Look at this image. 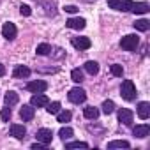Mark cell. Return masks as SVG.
I'll return each instance as SVG.
<instances>
[{
	"label": "cell",
	"instance_id": "obj_1",
	"mask_svg": "<svg viewBox=\"0 0 150 150\" xmlns=\"http://www.w3.org/2000/svg\"><path fill=\"white\" fill-rule=\"evenodd\" d=\"M120 96L125 99V101H134L136 99V87L131 80H125L120 87Z\"/></svg>",
	"mask_w": 150,
	"mask_h": 150
},
{
	"label": "cell",
	"instance_id": "obj_2",
	"mask_svg": "<svg viewBox=\"0 0 150 150\" xmlns=\"http://www.w3.org/2000/svg\"><path fill=\"white\" fill-rule=\"evenodd\" d=\"M138 44H139V37L134 35V34L125 35V37H122V41H120V46H122V50H125V51H136Z\"/></svg>",
	"mask_w": 150,
	"mask_h": 150
},
{
	"label": "cell",
	"instance_id": "obj_3",
	"mask_svg": "<svg viewBox=\"0 0 150 150\" xmlns=\"http://www.w3.org/2000/svg\"><path fill=\"white\" fill-rule=\"evenodd\" d=\"M67 97H69V101H71V103L80 104V103H85V99H87V92H85L83 88L76 87V88H71V90H69Z\"/></svg>",
	"mask_w": 150,
	"mask_h": 150
},
{
	"label": "cell",
	"instance_id": "obj_4",
	"mask_svg": "<svg viewBox=\"0 0 150 150\" xmlns=\"http://www.w3.org/2000/svg\"><path fill=\"white\" fill-rule=\"evenodd\" d=\"M108 6L115 11H131L132 2L131 0H108Z\"/></svg>",
	"mask_w": 150,
	"mask_h": 150
},
{
	"label": "cell",
	"instance_id": "obj_5",
	"mask_svg": "<svg viewBox=\"0 0 150 150\" xmlns=\"http://www.w3.org/2000/svg\"><path fill=\"white\" fill-rule=\"evenodd\" d=\"M71 44L76 48V50H88L92 46V42H90L88 37H72L71 39Z\"/></svg>",
	"mask_w": 150,
	"mask_h": 150
},
{
	"label": "cell",
	"instance_id": "obj_6",
	"mask_svg": "<svg viewBox=\"0 0 150 150\" xmlns=\"http://www.w3.org/2000/svg\"><path fill=\"white\" fill-rule=\"evenodd\" d=\"M27 88H28L30 92H34V94H41V92H46L48 83L42 81V80H35V81H30V83L27 85Z\"/></svg>",
	"mask_w": 150,
	"mask_h": 150
},
{
	"label": "cell",
	"instance_id": "obj_7",
	"mask_svg": "<svg viewBox=\"0 0 150 150\" xmlns=\"http://www.w3.org/2000/svg\"><path fill=\"white\" fill-rule=\"evenodd\" d=\"M35 138H37V141H41L44 145H50L51 139H53V132H51V129H39L35 132Z\"/></svg>",
	"mask_w": 150,
	"mask_h": 150
},
{
	"label": "cell",
	"instance_id": "obj_8",
	"mask_svg": "<svg viewBox=\"0 0 150 150\" xmlns=\"http://www.w3.org/2000/svg\"><path fill=\"white\" fill-rule=\"evenodd\" d=\"M34 115H35V110H34V106L30 104H23V108L20 110V117L23 118V122H30L32 118H34Z\"/></svg>",
	"mask_w": 150,
	"mask_h": 150
},
{
	"label": "cell",
	"instance_id": "obj_9",
	"mask_svg": "<svg viewBox=\"0 0 150 150\" xmlns=\"http://www.w3.org/2000/svg\"><path fill=\"white\" fill-rule=\"evenodd\" d=\"M118 122H122L124 125H131L132 124V111L127 108L118 110Z\"/></svg>",
	"mask_w": 150,
	"mask_h": 150
},
{
	"label": "cell",
	"instance_id": "obj_10",
	"mask_svg": "<svg viewBox=\"0 0 150 150\" xmlns=\"http://www.w3.org/2000/svg\"><path fill=\"white\" fill-rule=\"evenodd\" d=\"M69 28H72V30H83L85 27H87V21L83 20V18H71V20H67V23H65Z\"/></svg>",
	"mask_w": 150,
	"mask_h": 150
},
{
	"label": "cell",
	"instance_id": "obj_11",
	"mask_svg": "<svg viewBox=\"0 0 150 150\" xmlns=\"http://www.w3.org/2000/svg\"><path fill=\"white\" fill-rule=\"evenodd\" d=\"M2 35H4L7 41H13V39L16 37V27H14V23H4V27H2Z\"/></svg>",
	"mask_w": 150,
	"mask_h": 150
},
{
	"label": "cell",
	"instance_id": "obj_12",
	"mask_svg": "<svg viewBox=\"0 0 150 150\" xmlns=\"http://www.w3.org/2000/svg\"><path fill=\"white\" fill-rule=\"evenodd\" d=\"M50 101H48V97L41 92V94H35V96H32V99H30V104L32 106H35V108H44L46 104H48Z\"/></svg>",
	"mask_w": 150,
	"mask_h": 150
},
{
	"label": "cell",
	"instance_id": "obj_13",
	"mask_svg": "<svg viewBox=\"0 0 150 150\" xmlns=\"http://www.w3.org/2000/svg\"><path fill=\"white\" fill-rule=\"evenodd\" d=\"M148 11H150V6L146 2H132L131 13H134V14H146Z\"/></svg>",
	"mask_w": 150,
	"mask_h": 150
},
{
	"label": "cell",
	"instance_id": "obj_14",
	"mask_svg": "<svg viewBox=\"0 0 150 150\" xmlns=\"http://www.w3.org/2000/svg\"><path fill=\"white\" fill-rule=\"evenodd\" d=\"M37 2L41 4V7L44 9L46 14H50V16H55L57 14V9H55V2H53V0H37Z\"/></svg>",
	"mask_w": 150,
	"mask_h": 150
},
{
	"label": "cell",
	"instance_id": "obj_15",
	"mask_svg": "<svg viewBox=\"0 0 150 150\" xmlns=\"http://www.w3.org/2000/svg\"><path fill=\"white\" fill-rule=\"evenodd\" d=\"M132 134H134L136 138H146V136L150 134V125H148V124L136 125V127L132 129Z\"/></svg>",
	"mask_w": 150,
	"mask_h": 150
},
{
	"label": "cell",
	"instance_id": "obj_16",
	"mask_svg": "<svg viewBox=\"0 0 150 150\" xmlns=\"http://www.w3.org/2000/svg\"><path fill=\"white\" fill-rule=\"evenodd\" d=\"M138 117H139L141 120H146V118L150 117V104H148L146 101H143V103L138 104Z\"/></svg>",
	"mask_w": 150,
	"mask_h": 150
},
{
	"label": "cell",
	"instance_id": "obj_17",
	"mask_svg": "<svg viewBox=\"0 0 150 150\" xmlns=\"http://www.w3.org/2000/svg\"><path fill=\"white\" fill-rule=\"evenodd\" d=\"M25 134H27V129L23 125H20V124H13L11 125V136H14L16 139H23Z\"/></svg>",
	"mask_w": 150,
	"mask_h": 150
},
{
	"label": "cell",
	"instance_id": "obj_18",
	"mask_svg": "<svg viewBox=\"0 0 150 150\" xmlns=\"http://www.w3.org/2000/svg\"><path fill=\"white\" fill-rule=\"evenodd\" d=\"M13 76L14 78H28L30 76V69L25 67V65H16L14 71H13Z\"/></svg>",
	"mask_w": 150,
	"mask_h": 150
},
{
	"label": "cell",
	"instance_id": "obj_19",
	"mask_svg": "<svg viewBox=\"0 0 150 150\" xmlns=\"http://www.w3.org/2000/svg\"><path fill=\"white\" fill-rule=\"evenodd\" d=\"M4 101H6V104H7V106H14V104L20 101V97H18V94H16V92L9 90V92L4 96Z\"/></svg>",
	"mask_w": 150,
	"mask_h": 150
},
{
	"label": "cell",
	"instance_id": "obj_20",
	"mask_svg": "<svg viewBox=\"0 0 150 150\" xmlns=\"http://www.w3.org/2000/svg\"><path fill=\"white\" fill-rule=\"evenodd\" d=\"M85 71L90 74V76H96V74L99 72V64L94 62V60H88V62L85 64Z\"/></svg>",
	"mask_w": 150,
	"mask_h": 150
},
{
	"label": "cell",
	"instance_id": "obj_21",
	"mask_svg": "<svg viewBox=\"0 0 150 150\" xmlns=\"http://www.w3.org/2000/svg\"><path fill=\"white\" fill-rule=\"evenodd\" d=\"M83 115H85V118H88V120H96V118L99 117V110L94 108V106H87L85 111H83Z\"/></svg>",
	"mask_w": 150,
	"mask_h": 150
},
{
	"label": "cell",
	"instance_id": "obj_22",
	"mask_svg": "<svg viewBox=\"0 0 150 150\" xmlns=\"http://www.w3.org/2000/svg\"><path fill=\"white\" fill-rule=\"evenodd\" d=\"M108 148H110V150H113V148H129V141H125V139H117V141L108 143Z\"/></svg>",
	"mask_w": 150,
	"mask_h": 150
},
{
	"label": "cell",
	"instance_id": "obj_23",
	"mask_svg": "<svg viewBox=\"0 0 150 150\" xmlns=\"http://www.w3.org/2000/svg\"><path fill=\"white\" fill-rule=\"evenodd\" d=\"M134 28L139 30V32H146V30L150 28V21H148V20H138V21L134 23Z\"/></svg>",
	"mask_w": 150,
	"mask_h": 150
},
{
	"label": "cell",
	"instance_id": "obj_24",
	"mask_svg": "<svg viewBox=\"0 0 150 150\" xmlns=\"http://www.w3.org/2000/svg\"><path fill=\"white\" fill-rule=\"evenodd\" d=\"M101 108H103V113H104V115H111V113L115 111V103L108 99V101H104V103H103V106H101Z\"/></svg>",
	"mask_w": 150,
	"mask_h": 150
},
{
	"label": "cell",
	"instance_id": "obj_25",
	"mask_svg": "<svg viewBox=\"0 0 150 150\" xmlns=\"http://www.w3.org/2000/svg\"><path fill=\"white\" fill-rule=\"evenodd\" d=\"M71 80H72L74 83H81V81H83V71H81V69H72Z\"/></svg>",
	"mask_w": 150,
	"mask_h": 150
},
{
	"label": "cell",
	"instance_id": "obj_26",
	"mask_svg": "<svg viewBox=\"0 0 150 150\" xmlns=\"http://www.w3.org/2000/svg\"><path fill=\"white\" fill-rule=\"evenodd\" d=\"M71 117H72V113H71V111H67V110H65V111H58V113H57V120H58L60 124L69 122V120H71Z\"/></svg>",
	"mask_w": 150,
	"mask_h": 150
},
{
	"label": "cell",
	"instance_id": "obj_27",
	"mask_svg": "<svg viewBox=\"0 0 150 150\" xmlns=\"http://www.w3.org/2000/svg\"><path fill=\"white\" fill-rule=\"evenodd\" d=\"M72 134H74V132H72V129H71V127H62V129L58 131V136H60L64 141H65V139H69V138H72Z\"/></svg>",
	"mask_w": 150,
	"mask_h": 150
},
{
	"label": "cell",
	"instance_id": "obj_28",
	"mask_svg": "<svg viewBox=\"0 0 150 150\" xmlns=\"http://www.w3.org/2000/svg\"><path fill=\"white\" fill-rule=\"evenodd\" d=\"M46 110H48V113H51V115H57L58 111H60V103H48L46 104Z\"/></svg>",
	"mask_w": 150,
	"mask_h": 150
},
{
	"label": "cell",
	"instance_id": "obj_29",
	"mask_svg": "<svg viewBox=\"0 0 150 150\" xmlns=\"http://www.w3.org/2000/svg\"><path fill=\"white\" fill-rule=\"evenodd\" d=\"M50 53H51V46L50 44L42 42V44L37 46V55H50Z\"/></svg>",
	"mask_w": 150,
	"mask_h": 150
},
{
	"label": "cell",
	"instance_id": "obj_30",
	"mask_svg": "<svg viewBox=\"0 0 150 150\" xmlns=\"http://www.w3.org/2000/svg\"><path fill=\"white\" fill-rule=\"evenodd\" d=\"M65 148L67 150H71V148H88V145L85 141H72V143H67Z\"/></svg>",
	"mask_w": 150,
	"mask_h": 150
},
{
	"label": "cell",
	"instance_id": "obj_31",
	"mask_svg": "<svg viewBox=\"0 0 150 150\" xmlns=\"http://www.w3.org/2000/svg\"><path fill=\"white\" fill-rule=\"evenodd\" d=\"M111 74H113V76H117V78H120L122 74H124V67L120 64H113L111 65Z\"/></svg>",
	"mask_w": 150,
	"mask_h": 150
},
{
	"label": "cell",
	"instance_id": "obj_32",
	"mask_svg": "<svg viewBox=\"0 0 150 150\" xmlns=\"http://www.w3.org/2000/svg\"><path fill=\"white\" fill-rule=\"evenodd\" d=\"M11 115H13V111H11L9 106H7V108H2V113H0V117H2L4 122H9V120H11Z\"/></svg>",
	"mask_w": 150,
	"mask_h": 150
},
{
	"label": "cell",
	"instance_id": "obj_33",
	"mask_svg": "<svg viewBox=\"0 0 150 150\" xmlns=\"http://www.w3.org/2000/svg\"><path fill=\"white\" fill-rule=\"evenodd\" d=\"M51 51H53V53H50V55H51L53 58H62V57H64V50H62V48H55V50H51Z\"/></svg>",
	"mask_w": 150,
	"mask_h": 150
},
{
	"label": "cell",
	"instance_id": "obj_34",
	"mask_svg": "<svg viewBox=\"0 0 150 150\" xmlns=\"http://www.w3.org/2000/svg\"><path fill=\"white\" fill-rule=\"evenodd\" d=\"M20 13H21V16H30V14H32V9H30L28 6L23 4V6L20 7Z\"/></svg>",
	"mask_w": 150,
	"mask_h": 150
},
{
	"label": "cell",
	"instance_id": "obj_35",
	"mask_svg": "<svg viewBox=\"0 0 150 150\" xmlns=\"http://www.w3.org/2000/svg\"><path fill=\"white\" fill-rule=\"evenodd\" d=\"M64 11L69 13V14H74V13H78V7H76V6H65Z\"/></svg>",
	"mask_w": 150,
	"mask_h": 150
},
{
	"label": "cell",
	"instance_id": "obj_36",
	"mask_svg": "<svg viewBox=\"0 0 150 150\" xmlns=\"http://www.w3.org/2000/svg\"><path fill=\"white\" fill-rule=\"evenodd\" d=\"M32 150H46V145L41 143V141H39V143H34V145H32Z\"/></svg>",
	"mask_w": 150,
	"mask_h": 150
},
{
	"label": "cell",
	"instance_id": "obj_37",
	"mask_svg": "<svg viewBox=\"0 0 150 150\" xmlns=\"http://www.w3.org/2000/svg\"><path fill=\"white\" fill-rule=\"evenodd\" d=\"M4 74H6V67L0 64V76H4Z\"/></svg>",
	"mask_w": 150,
	"mask_h": 150
},
{
	"label": "cell",
	"instance_id": "obj_38",
	"mask_svg": "<svg viewBox=\"0 0 150 150\" xmlns=\"http://www.w3.org/2000/svg\"><path fill=\"white\" fill-rule=\"evenodd\" d=\"M85 2H94V0H85Z\"/></svg>",
	"mask_w": 150,
	"mask_h": 150
}]
</instances>
